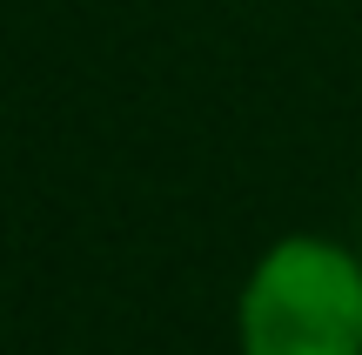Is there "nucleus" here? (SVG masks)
<instances>
[{"mask_svg": "<svg viewBox=\"0 0 362 355\" xmlns=\"http://www.w3.org/2000/svg\"><path fill=\"white\" fill-rule=\"evenodd\" d=\"M242 355H362V248L282 235L248 268L235 302Z\"/></svg>", "mask_w": 362, "mask_h": 355, "instance_id": "f257e3e1", "label": "nucleus"}, {"mask_svg": "<svg viewBox=\"0 0 362 355\" xmlns=\"http://www.w3.org/2000/svg\"><path fill=\"white\" fill-rule=\"evenodd\" d=\"M356 248H362V241H356Z\"/></svg>", "mask_w": 362, "mask_h": 355, "instance_id": "f03ea898", "label": "nucleus"}]
</instances>
